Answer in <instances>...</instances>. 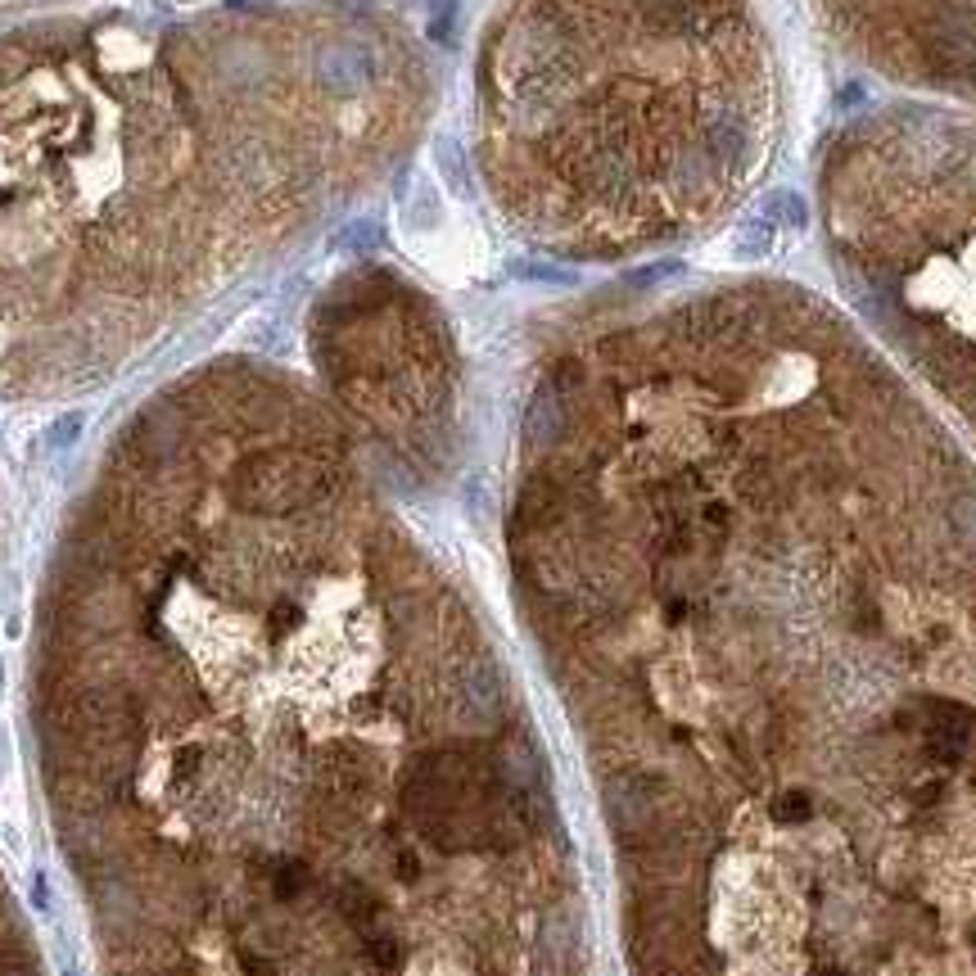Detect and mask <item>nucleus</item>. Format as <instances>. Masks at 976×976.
Wrapping results in <instances>:
<instances>
[{
    "label": "nucleus",
    "instance_id": "nucleus-3",
    "mask_svg": "<svg viewBox=\"0 0 976 976\" xmlns=\"http://www.w3.org/2000/svg\"><path fill=\"white\" fill-rule=\"evenodd\" d=\"M317 358L335 389L394 430L435 421L448 389V343L435 308L394 271H358L317 303Z\"/></svg>",
    "mask_w": 976,
    "mask_h": 976
},
{
    "label": "nucleus",
    "instance_id": "nucleus-4",
    "mask_svg": "<svg viewBox=\"0 0 976 976\" xmlns=\"http://www.w3.org/2000/svg\"><path fill=\"white\" fill-rule=\"evenodd\" d=\"M877 73L976 104V0H818Z\"/></svg>",
    "mask_w": 976,
    "mask_h": 976
},
{
    "label": "nucleus",
    "instance_id": "nucleus-7",
    "mask_svg": "<svg viewBox=\"0 0 976 976\" xmlns=\"http://www.w3.org/2000/svg\"><path fill=\"white\" fill-rule=\"evenodd\" d=\"M6 976H23V972H6Z\"/></svg>",
    "mask_w": 976,
    "mask_h": 976
},
{
    "label": "nucleus",
    "instance_id": "nucleus-6",
    "mask_svg": "<svg viewBox=\"0 0 976 976\" xmlns=\"http://www.w3.org/2000/svg\"><path fill=\"white\" fill-rule=\"evenodd\" d=\"M814 976H841V972H814Z\"/></svg>",
    "mask_w": 976,
    "mask_h": 976
},
{
    "label": "nucleus",
    "instance_id": "nucleus-1",
    "mask_svg": "<svg viewBox=\"0 0 976 976\" xmlns=\"http://www.w3.org/2000/svg\"><path fill=\"white\" fill-rule=\"evenodd\" d=\"M435 68L348 0L0 32V380L104 376L343 218L421 141Z\"/></svg>",
    "mask_w": 976,
    "mask_h": 976
},
{
    "label": "nucleus",
    "instance_id": "nucleus-2",
    "mask_svg": "<svg viewBox=\"0 0 976 976\" xmlns=\"http://www.w3.org/2000/svg\"><path fill=\"white\" fill-rule=\"evenodd\" d=\"M774 127L750 0H507L475 54L484 190L561 258H634L724 222Z\"/></svg>",
    "mask_w": 976,
    "mask_h": 976
},
{
    "label": "nucleus",
    "instance_id": "nucleus-5",
    "mask_svg": "<svg viewBox=\"0 0 976 976\" xmlns=\"http://www.w3.org/2000/svg\"><path fill=\"white\" fill-rule=\"evenodd\" d=\"M10 6H23V0H0V10H10Z\"/></svg>",
    "mask_w": 976,
    "mask_h": 976
}]
</instances>
